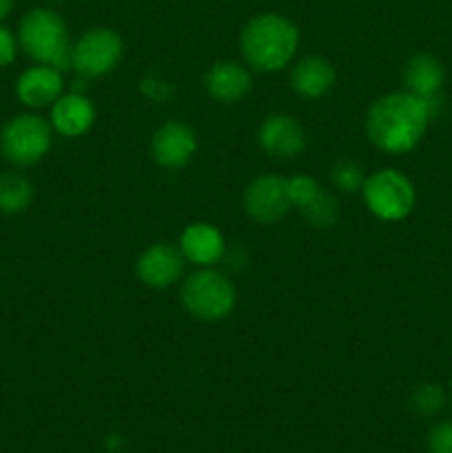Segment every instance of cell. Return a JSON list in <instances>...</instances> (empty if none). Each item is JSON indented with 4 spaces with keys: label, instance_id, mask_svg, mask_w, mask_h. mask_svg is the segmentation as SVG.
<instances>
[{
    "label": "cell",
    "instance_id": "4",
    "mask_svg": "<svg viewBox=\"0 0 452 453\" xmlns=\"http://www.w3.org/2000/svg\"><path fill=\"white\" fill-rule=\"evenodd\" d=\"M180 301L193 319L215 323L233 312L238 303V290L226 274L213 268H202L184 279Z\"/></svg>",
    "mask_w": 452,
    "mask_h": 453
},
{
    "label": "cell",
    "instance_id": "13",
    "mask_svg": "<svg viewBox=\"0 0 452 453\" xmlns=\"http://www.w3.org/2000/svg\"><path fill=\"white\" fill-rule=\"evenodd\" d=\"M180 250L186 261L199 268H211L224 257L226 242L224 234L207 221L189 224L180 234Z\"/></svg>",
    "mask_w": 452,
    "mask_h": 453
},
{
    "label": "cell",
    "instance_id": "2",
    "mask_svg": "<svg viewBox=\"0 0 452 453\" xmlns=\"http://www.w3.org/2000/svg\"><path fill=\"white\" fill-rule=\"evenodd\" d=\"M300 47V29L295 22L279 13H260L244 25L239 34L242 56L253 69L273 73L295 58Z\"/></svg>",
    "mask_w": 452,
    "mask_h": 453
},
{
    "label": "cell",
    "instance_id": "7",
    "mask_svg": "<svg viewBox=\"0 0 452 453\" xmlns=\"http://www.w3.org/2000/svg\"><path fill=\"white\" fill-rule=\"evenodd\" d=\"M122 38L109 27H96L80 35L78 42L71 47V66L80 75L100 78L111 73L122 58Z\"/></svg>",
    "mask_w": 452,
    "mask_h": 453
},
{
    "label": "cell",
    "instance_id": "25",
    "mask_svg": "<svg viewBox=\"0 0 452 453\" xmlns=\"http://www.w3.org/2000/svg\"><path fill=\"white\" fill-rule=\"evenodd\" d=\"M18 49H20L18 35H13L12 29L0 25V69L13 65V60L18 58Z\"/></svg>",
    "mask_w": 452,
    "mask_h": 453
},
{
    "label": "cell",
    "instance_id": "24",
    "mask_svg": "<svg viewBox=\"0 0 452 453\" xmlns=\"http://www.w3.org/2000/svg\"><path fill=\"white\" fill-rule=\"evenodd\" d=\"M140 88H142V93H144V96L153 102H167L168 97L173 96L171 82L162 80L160 75H146V78L142 80Z\"/></svg>",
    "mask_w": 452,
    "mask_h": 453
},
{
    "label": "cell",
    "instance_id": "26",
    "mask_svg": "<svg viewBox=\"0 0 452 453\" xmlns=\"http://www.w3.org/2000/svg\"><path fill=\"white\" fill-rule=\"evenodd\" d=\"M12 9H13V0H0V22L12 13Z\"/></svg>",
    "mask_w": 452,
    "mask_h": 453
},
{
    "label": "cell",
    "instance_id": "18",
    "mask_svg": "<svg viewBox=\"0 0 452 453\" xmlns=\"http://www.w3.org/2000/svg\"><path fill=\"white\" fill-rule=\"evenodd\" d=\"M34 202V184L27 175L18 171L0 173V212L3 215H20Z\"/></svg>",
    "mask_w": 452,
    "mask_h": 453
},
{
    "label": "cell",
    "instance_id": "11",
    "mask_svg": "<svg viewBox=\"0 0 452 453\" xmlns=\"http://www.w3.org/2000/svg\"><path fill=\"white\" fill-rule=\"evenodd\" d=\"M257 142L270 157L288 159L306 149V133L292 115L273 113L261 122L260 131H257Z\"/></svg>",
    "mask_w": 452,
    "mask_h": 453
},
{
    "label": "cell",
    "instance_id": "1",
    "mask_svg": "<svg viewBox=\"0 0 452 453\" xmlns=\"http://www.w3.org/2000/svg\"><path fill=\"white\" fill-rule=\"evenodd\" d=\"M437 102L421 100L408 91L388 93L372 102L366 115L368 140L390 155L410 153L425 135Z\"/></svg>",
    "mask_w": 452,
    "mask_h": 453
},
{
    "label": "cell",
    "instance_id": "9",
    "mask_svg": "<svg viewBox=\"0 0 452 453\" xmlns=\"http://www.w3.org/2000/svg\"><path fill=\"white\" fill-rule=\"evenodd\" d=\"M195 150H198L195 131L189 124L177 122V119L164 122L162 127L155 128L151 137V155L160 166L168 171L184 168L193 159Z\"/></svg>",
    "mask_w": 452,
    "mask_h": 453
},
{
    "label": "cell",
    "instance_id": "16",
    "mask_svg": "<svg viewBox=\"0 0 452 453\" xmlns=\"http://www.w3.org/2000/svg\"><path fill=\"white\" fill-rule=\"evenodd\" d=\"M335 84V66L323 56L301 58L291 69V87L297 96L317 100Z\"/></svg>",
    "mask_w": 452,
    "mask_h": 453
},
{
    "label": "cell",
    "instance_id": "12",
    "mask_svg": "<svg viewBox=\"0 0 452 453\" xmlns=\"http://www.w3.org/2000/svg\"><path fill=\"white\" fill-rule=\"evenodd\" d=\"M62 71L49 65H35L22 71L16 80V97L29 109H47L62 96Z\"/></svg>",
    "mask_w": 452,
    "mask_h": 453
},
{
    "label": "cell",
    "instance_id": "10",
    "mask_svg": "<svg viewBox=\"0 0 452 453\" xmlns=\"http://www.w3.org/2000/svg\"><path fill=\"white\" fill-rule=\"evenodd\" d=\"M184 255L180 248L168 246V243H153L137 257L136 273L144 286L153 290H164L173 286L184 274Z\"/></svg>",
    "mask_w": 452,
    "mask_h": 453
},
{
    "label": "cell",
    "instance_id": "6",
    "mask_svg": "<svg viewBox=\"0 0 452 453\" xmlns=\"http://www.w3.org/2000/svg\"><path fill=\"white\" fill-rule=\"evenodd\" d=\"M362 197L368 211L381 221L406 219L417 202L415 186L397 168H381L366 175Z\"/></svg>",
    "mask_w": 452,
    "mask_h": 453
},
{
    "label": "cell",
    "instance_id": "20",
    "mask_svg": "<svg viewBox=\"0 0 452 453\" xmlns=\"http://www.w3.org/2000/svg\"><path fill=\"white\" fill-rule=\"evenodd\" d=\"M443 403H446V392L434 383L419 385L410 396L412 411L419 416H434L443 410Z\"/></svg>",
    "mask_w": 452,
    "mask_h": 453
},
{
    "label": "cell",
    "instance_id": "15",
    "mask_svg": "<svg viewBox=\"0 0 452 453\" xmlns=\"http://www.w3.org/2000/svg\"><path fill=\"white\" fill-rule=\"evenodd\" d=\"M204 87L208 96L224 104L239 102L253 87L251 73L244 65L233 60H220L211 65V69L204 75Z\"/></svg>",
    "mask_w": 452,
    "mask_h": 453
},
{
    "label": "cell",
    "instance_id": "23",
    "mask_svg": "<svg viewBox=\"0 0 452 453\" xmlns=\"http://www.w3.org/2000/svg\"><path fill=\"white\" fill-rule=\"evenodd\" d=\"M428 451L430 453H452V423H439L428 434Z\"/></svg>",
    "mask_w": 452,
    "mask_h": 453
},
{
    "label": "cell",
    "instance_id": "14",
    "mask_svg": "<svg viewBox=\"0 0 452 453\" xmlns=\"http://www.w3.org/2000/svg\"><path fill=\"white\" fill-rule=\"evenodd\" d=\"M96 122V106L87 96L80 93H62L51 104L49 124L62 137H80L89 133Z\"/></svg>",
    "mask_w": 452,
    "mask_h": 453
},
{
    "label": "cell",
    "instance_id": "8",
    "mask_svg": "<svg viewBox=\"0 0 452 453\" xmlns=\"http://www.w3.org/2000/svg\"><path fill=\"white\" fill-rule=\"evenodd\" d=\"M291 206L286 177L260 175L244 190V211L257 224H275Z\"/></svg>",
    "mask_w": 452,
    "mask_h": 453
},
{
    "label": "cell",
    "instance_id": "5",
    "mask_svg": "<svg viewBox=\"0 0 452 453\" xmlns=\"http://www.w3.org/2000/svg\"><path fill=\"white\" fill-rule=\"evenodd\" d=\"M53 142V128L35 113L13 115L0 128V153L18 168L43 162Z\"/></svg>",
    "mask_w": 452,
    "mask_h": 453
},
{
    "label": "cell",
    "instance_id": "21",
    "mask_svg": "<svg viewBox=\"0 0 452 453\" xmlns=\"http://www.w3.org/2000/svg\"><path fill=\"white\" fill-rule=\"evenodd\" d=\"M331 180L332 184L339 190H344V193H357V190H362L366 175H363V168L359 166L357 162L344 159V162H337L335 166H332Z\"/></svg>",
    "mask_w": 452,
    "mask_h": 453
},
{
    "label": "cell",
    "instance_id": "22",
    "mask_svg": "<svg viewBox=\"0 0 452 453\" xmlns=\"http://www.w3.org/2000/svg\"><path fill=\"white\" fill-rule=\"evenodd\" d=\"M319 190H322V186L317 184V180L308 175H297L288 180V197H291L292 206H297L300 211L306 203L313 202Z\"/></svg>",
    "mask_w": 452,
    "mask_h": 453
},
{
    "label": "cell",
    "instance_id": "19",
    "mask_svg": "<svg viewBox=\"0 0 452 453\" xmlns=\"http://www.w3.org/2000/svg\"><path fill=\"white\" fill-rule=\"evenodd\" d=\"M301 215L313 228H332L337 224V217H339V206H337V199L322 188L315 195L313 202L301 208Z\"/></svg>",
    "mask_w": 452,
    "mask_h": 453
},
{
    "label": "cell",
    "instance_id": "17",
    "mask_svg": "<svg viewBox=\"0 0 452 453\" xmlns=\"http://www.w3.org/2000/svg\"><path fill=\"white\" fill-rule=\"evenodd\" d=\"M443 80H446L443 65L434 56H428V53H417V56H412L408 60L406 71H403L406 91L428 102H437L439 91L443 87Z\"/></svg>",
    "mask_w": 452,
    "mask_h": 453
},
{
    "label": "cell",
    "instance_id": "3",
    "mask_svg": "<svg viewBox=\"0 0 452 453\" xmlns=\"http://www.w3.org/2000/svg\"><path fill=\"white\" fill-rule=\"evenodd\" d=\"M18 42L35 65H49L60 71L71 66L74 44L69 42V29L53 9H29L18 25Z\"/></svg>",
    "mask_w": 452,
    "mask_h": 453
}]
</instances>
